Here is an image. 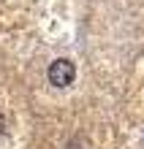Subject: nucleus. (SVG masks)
I'll return each instance as SVG.
<instances>
[{
  "label": "nucleus",
  "instance_id": "nucleus-1",
  "mask_svg": "<svg viewBox=\"0 0 144 149\" xmlns=\"http://www.w3.org/2000/svg\"><path fill=\"white\" fill-rule=\"evenodd\" d=\"M74 76H76V68L71 60H55L49 65V81L55 87H68L74 81Z\"/></svg>",
  "mask_w": 144,
  "mask_h": 149
},
{
  "label": "nucleus",
  "instance_id": "nucleus-2",
  "mask_svg": "<svg viewBox=\"0 0 144 149\" xmlns=\"http://www.w3.org/2000/svg\"><path fill=\"white\" fill-rule=\"evenodd\" d=\"M6 133H8V114L0 109V138H3Z\"/></svg>",
  "mask_w": 144,
  "mask_h": 149
}]
</instances>
